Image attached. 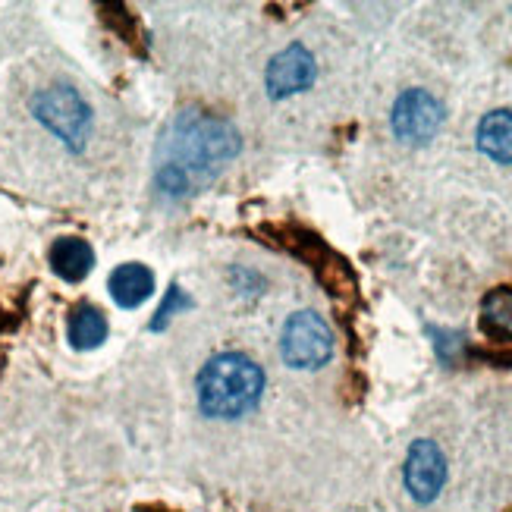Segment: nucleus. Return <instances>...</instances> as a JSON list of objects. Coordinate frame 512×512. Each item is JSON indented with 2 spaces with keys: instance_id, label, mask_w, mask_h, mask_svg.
<instances>
[{
  "instance_id": "1",
  "label": "nucleus",
  "mask_w": 512,
  "mask_h": 512,
  "mask_svg": "<svg viewBox=\"0 0 512 512\" xmlns=\"http://www.w3.org/2000/svg\"><path fill=\"white\" fill-rule=\"evenodd\" d=\"M239 151L242 139L227 120L208 117L202 110H186L170 123L158 145L154 183L167 198H183L198 183H208Z\"/></svg>"
},
{
  "instance_id": "2",
  "label": "nucleus",
  "mask_w": 512,
  "mask_h": 512,
  "mask_svg": "<svg viewBox=\"0 0 512 512\" xmlns=\"http://www.w3.org/2000/svg\"><path fill=\"white\" fill-rule=\"evenodd\" d=\"M198 406L208 418L233 421L249 415L264 396V371L242 352H220L205 362L195 381Z\"/></svg>"
},
{
  "instance_id": "3",
  "label": "nucleus",
  "mask_w": 512,
  "mask_h": 512,
  "mask_svg": "<svg viewBox=\"0 0 512 512\" xmlns=\"http://www.w3.org/2000/svg\"><path fill=\"white\" fill-rule=\"evenodd\" d=\"M35 120L70 148L82 151L92 136V107L70 85H48L32 98Z\"/></svg>"
},
{
  "instance_id": "4",
  "label": "nucleus",
  "mask_w": 512,
  "mask_h": 512,
  "mask_svg": "<svg viewBox=\"0 0 512 512\" xmlns=\"http://www.w3.org/2000/svg\"><path fill=\"white\" fill-rule=\"evenodd\" d=\"M280 355L289 368L315 371L330 362L333 355V330L318 311H296L283 324L280 333Z\"/></svg>"
},
{
  "instance_id": "5",
  "label": "nucleus",
  "mask_w": 512,
  "mask_h": 512,
  "mask_svg": "<svg viewBox=\"0 0 512 512\" xmlns=\"http://www.w3.org/2000/svg\"><path fill=\"white\" fill-rule=\"evenodd\" d=\"M393 136L406 145H425L431 142L443 126V104L425 92V88H409L396 98L390 114Z\"/></svg>"
},
{
  "instance_id": "6",
  "label": "nucleus",
  "mask_w": 512,
  "mask_h": 512,
  "mask_svg": "<svg viewBox=\"0 0 512 512\" xmlns=\"http://www.w3.org/2000/svg\"><path fill=\"white\" fill-rule=\"evenodd\" d=\"M403 478H406V491L412 494V500H418V503L437 500L443 484H447V459H443V453L434 440L421 437L412 443L409 456H406Z\"/></svg>"
},
{
  "instance_id": "7",
  "label": "nucleus",
  "mask_w": 512,
  "mask_h": 512,
  "mask_svg": "<svg viewBox=\"0 0 512 512\" xmlns=\"http://www.w3.org/2000/svg\"><path fill=\"white\" fill-rule=\"evenodd\" d=\"M315 76H318V63L311 57V51L305 44H289L286 51H280L267 63L264 85H267V95L274 101H283L289 95H299L305 88H311Z\"/></svg>"
},
{
  "instance_id": "8",
  "label": "nucleus",
  "mask_w": 512,
  "mask_h": 512,
  "mask_svg": "<svg viewBox=\"0 0 512 512\" xmlns=\"http://www.w3.org/2000/svg\"><path fill=\"white\" fill-rule=\"evenodd\" d=\"M48 261H51V271L60 280L82 283L88 274H92V267H95V249L88 246L85 239H79V236H63V239H57L54 246H51Z\"/></svg>"
},
{
  "instance_id": "9",
  "label": "nucleus",
  "mask_w": 512,
  "mask_h": 512,
  "mask_svg": "<svg viewBox=\"0 0 512 512\" xmlns=\"http://www.w3.org/2000/svg\"><path fill=\"white\" fill-rule=\"evenodd\" d=\"M107 289H110V299L120 308H139L154 293V274L139 261H126L110 274Z\"/></svg>"
},
{
  "instance_id": "10",
  "label": "nucleus",
  "mask_w": 512,
  "mask_h": 512,
  "mask_svg": "<svg viewBox=\"0 0 512 512\" xmlns=\"http://www.w3.org/2000/svg\"><path fill=\"white\" fill-rule=\"evenodd\" d=\"M478 151L497 164H512V110H491L484 114L475 132Z\"/></svg>"
},
{
  "instance_id": "11",
  "label": "nucleus",
  "mask_w": 512,
  "mask_h": 512,
  "mask_svg": "<svg viewBox=\"0 0 512 512\" xmlns=\"http://www.w3.org/2000/svg\"><path fill=\"white\" fill-rule=\"evenodd\" d=\"M107 318L104 311L92 302H79L73 311H70V321H66V337H70V346L79 349V352H88V349H98L104 340H107Z\"/></svg>"
},
{
  "instance_id": "12",
  "label": "nucleus",
  "mask_w": 512,
  "mask_h": 512,
  "mask_svg": "<svg viewBox=\"0 0 512 512\" xmlns=\"http://www.w3.org/2000/svg\"><path fill=\"white\" fill-rule=\"evenodd\" d=\"M484 324L487 330L512 337V289H494L484 299Z\"/></svg>"
},
{
  "instance_id": "13",
  "label": "nucleus",
  "mask_w": 512,
  "mask_h": 512,
  "mask_svg": "<svg viewBox=\"0 0 512 512\" xmlns=\"http://www.w3.org/2000/svg\"><path fill=\"white\" fill-rule=\"evenodd\" d=\"M176 305H183V308H189L192 302H189V299L183 296V289H180V286H176V283H173V286H170V293H167V299H164V305L158 308V318H154V321H151V330H161V327H164V324H167V321L173 318V311H176Z\"/></svg>"
}]
</instances>
